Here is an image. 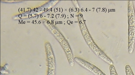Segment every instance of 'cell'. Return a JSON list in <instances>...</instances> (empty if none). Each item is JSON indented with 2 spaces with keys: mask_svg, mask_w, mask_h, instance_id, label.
<instances>
[{
  "mask_svg": "<svg viewBox=\"0 0 135 75\" xmlns=\"http://www.w3.org/2000/svg\"><path fill=\"white\" fill-rule=\"evenodd\" d=\"M74 60L81 67L91 72L94 75H106L97 66L86 60L77 57L74 58Z\"/></svg>",
  "mask_w": 135,
  "mask_h": 75,
  "instance_id": "obj_1",
  "label": "cell"
},
{
  "mask_svg": "<svg viewBox=\"0 0 135 75\" xmlns=\"http://www.w3.org/2000/svg\"><path fill=\"white\" fill-rule=\"evenodd\" d=\"M125 70L126 75H134L130 66L126 65L125 66Z\"/></svg>",
  "mask_w": 135,
  "mask_h": 75,
  "instance_id": "obj_2",
  "label": "cell"
},
{
  "mask_svg": "<svg viewBox=\"0 0 135 75\" xmlns=\"http://www.w3.org/2000/svg\"><path fill=\"white\" fill-rule=\"evenodd\" d=\"M109 70L110 75H118L115 67L113 65H110Z\"/></svg>",
  "mask_w": 135,
  "mask_h": 75,
  "instance_id": "obj_3",
  "label": "cell"
}]
</instances>
